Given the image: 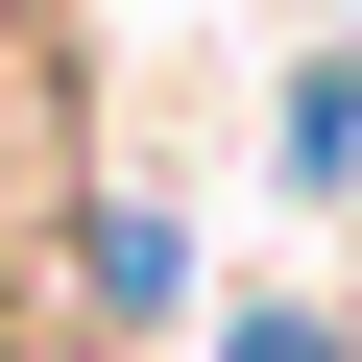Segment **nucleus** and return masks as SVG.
I'll list each match as a JSON object with an SVG mask.
<instances>
[{"mask_svg":"<svg viewBox=\"0 0 362 362\" xmlns=\"http://www.w3.org/2000/svg\"><path fill=\"white\" fill-rule=\"evenodd\" d=\"M242 362H314V338H290V314H242Z\"/></svg>","mask_w":362,"mask_h":362,"instance_id":"nucleus-1","label":"nucleus"}]
</instances>
